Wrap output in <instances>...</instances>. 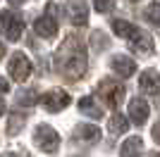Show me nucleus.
Wrapping results in <instances>:
<instances>
[{
	"instance_id": "nucleus-25",
	"label": "nucleus",
	"mask_w": 160,
	"mask_h": 157,
	"mask_svg": "<svg viewBox=\"0 0 160 157\" xmlns=\"http://www.w3.org/2000/svg\"><path fill=\"white\" fill-rule=\"evenodd\" d=\"M2 55H5V45H2V43H0V57H2Z\"/></svg>"
},
{
	"instance_id": "nucleus-5",
	"label": "nucleus",
	"mask_w": 160,
	"mask_h": 157,
	"mask_svg": "<svg viewBox=\"0 0 160 157\" xmlns=\"http://www.w3.org/2000/svg\"><path fill=\"white\" fill-rule=\"evenodd\" d=\"M7 69H10V74H12L14 81H27L29 74H31V62H29V57L24 55V52H14L12 59H10V64H7Z\"/></svg>"
},
{
	"instance_id": "nucleus-11",
	"label": "nucleus",
	"mask_w": 160,
	"mask_h": 157,
	"mask_svg": "<svg viewBox=\"0 0 160 157\" xmlns=\"http://www.w3.org/2000/svg\"><path fill=\"white\" fill-rule=\"evenodd\" d=\"M33 31L38 33L41 38H53L55 33H58V21L53 17H38L36 24H33Z\"/></svg>"
},
{
	"instance_id": "nucleus-22",
	"label": "nucleus",
	"mask_w": 160,
	"mask_h": 157,
	"mask_svg": "<svg viewBox=\"0 0 160 157\" xmlns=\"http://www.w3.org/2000/svg\"><path fill=\"white\" fill-rule=\"evenodd\" d=\"M153 138H155V143H160V121L153 126Z\"/></svg>"
},
{
	"instance_id": "nucleus-3",
	"label": "nucleus",
	"mask_w": 160,
	"mask_h": 157,
	"mask_svg": "<svg viewBox=\"0 0 160 157\" xmlns=\"http://www.w3.org/2000/svg\"><path fill=\"white\" fill-rule=\"evenodd\" d=\"M33 143H36V148H41L43 152H55L58 145H60V136H58V131H55L53 126L41 124L38 129L33 131Z\"/></svg>"
},
{
	"instance_id": "nucleus-4",
	"label": "nucleus",
	"mask_w": 160,
	"mask_h": 157,
	"mask_svg": "<svg viewBox=\"0 0 160 157\" xmlns=\"http://www.w3.org/2000/svg\"><path fill=\"white\" fill-rule=\"evenodd\" d=\"M24 31V19L12 12H0V33L10 40H19Z\"/></svg>"
},
{
	"instance_id": "nucleus-12",
	"label": "nucleus",
	"mask_w": 160,
	"mask_h": 157,
	"mask_svg": "<svg viewBox=\"0 0 160 157\" xmlns=\"http://www.w3.org/2000/svg\"><path fill=\"white\" fill-rule=\"evenodd\" d=\"M74 136L81 138L84 143H98L100 140V129L98 126H91V124H79L77 131H74Z\"/></svg>"
},
{
	"instance_id": "nucleus-24",
	"label": "nucleus",
	"mask_w": 160,
	"mask_h": 157,
	"mask_svg": "<svg viewBox=\"0 0 160 157\" xmlns=\"http://www.w3.org/2000/svg\"><path fill=\"white\" fill-rule=\"evenodd\" d=\"M2 112H5V102H2V98H0V117H2Z\"/></svg>"
},
{
	"instance_id": "nucleus-20",
	"label": "nucleus",
	"mask_w": 160,
	"mask_h": 157,
	"mask_svg": "<svg viewBox=\"0 0 160 157\" xmlns=\"http://www.w3.org/2000/svg\"><path fill=\"white\" fill-rule=\"evenodd\" d=\"M36 100H38V98H36V93H33V91H22V93H19V98H17V102H19V105H27V107H31V105H36Z\"/></svg>"
},
{
	"instance_id": "nucleus-7",
	"label": "nucleus",
	"mask_w": 160,
	"mask_h": 157,
	"mask_svg": "<svg viewBox=\"0 0 160 157\" xmlns=\"http://www.w3.org/2000/svg\"><path fill=\"white\" fill-rule=\"evenodd\" d=\"M110 69H112L117 76L129 78L134 72H136V62H134L132 57H127V55H115V57L110 59Z\"/></svg>"
},
{
	"instance_id": "nucleus-21",
	"label": "nucleus",
	"mask_w": 160,
	"mask_h": 157,
	"mask_svg": "<svg viewBox=\"0 0 160 157\" xmlns=\"http://www.w3.org/2000/svg\"><path fill=\"white\" fill-rule=\"evenodd\" d=\"M96 10L98 12H108V10H112V5L110 2H96Z\"/></svg>"
},
{
	"instance_id": "nucleus-2",
	"label": "nucleus",
	"mask_w": 160,
	"mask_h": 157,
	"mask_svg": "<svg viewBox=\"0 0 160 157\" xmlns=\"http://www.w3.org/2000/svg\"><path fill=\"white\" fill-rule=\"evenodd\" d=\"M98 93L110 107H120L122 100H124V86L117 83L115 78H103L98 83Z\"/></svg>"
},
{
	"instance_id": "nucleus-14",
	"label": "nucleus",
	"mask_w": 160,
	"mask_h": 157,
	"mask_svg": "<svg viewBox=\"0 0 160 157\" xmlns=\"http://www.w3.org/2000/svg\"><path fill=\"white\" fill-rule=\"evenodd\" d=\"M141 148H143V140H141L139 136L127 138V140L122 143L120 155H122V157H139V155H141Z\"/></svg>"
},
{
	"instance_id": "nucleus-13",
	"label": "nucleus",
	"mask_w": 160,
	"mask_h": 157,
	"mask_svg": "<svg viewBox=\"0 0 160 157\" xmlns=\"http://www.w3.org/2000/svg\"><path fill=\"white\" fill-rule=\"evenodd\" d=\"M69 12H72V21L77 26L88 24V5L86 2H72V5H69Z\"/></svg>"
},
{
	"instance_id": "nucleus-27",
	"label": "nucleus",
	"mask_w": 160,
	"mask_h": 157,
	"mask_svg": "<svg viewBox=\"0 0 160 157\" xmlns=\"http://www.w3.org/2000/svg\"><path fill=\"white\" fill-rule=\"evenodd\" d=\"M151 157H160V152H155V155H151Z\"/></svg>"
},
{
	"instance_id": "nucleus-17",
	"label": "nucleus",
	"mask_w": 160,
	"mask_h": 157,
	"mask_svg": "<svg viewBox=\"0 0 160 157\" xmlns=\"http://www.w3.org/2000/svg\"><path fill=\"white\" fill-rule=\"evenodd\" d=\"M79 110L84 112V114H91L93 119H100V117H103V110L93 102V98H81V100H79Z\"/></svg>"
},
{
	"instance_id": "nucleus-23",
	"label": "nucleus",
	"mask_w": 160,
	"mask_h": 157,
	"mask_svg": "<svg viewBox=\"0 0 160 157\" xmlns=\"http://www.w3.org/2000/svg\"><path fill=\"white\" fill-rule=\"evenodd\" d=\"M10 91V83H7L5 78H0V93H7Z\"/></svg>"
},
{
	"instance_id": "nucleus-26",
	"label": "nucleus",
	"mask_w": 160,
	"mask_h": 157,
	"mask_svg": "<svg viewBox=\"0 0 160 157\" xmlns=\"http://www.w3.org/2000/svg\"><path fill=\"white\" fill-rule=\"evenodd\" d=\"M2 157H14V155H12V152H5V155H2Z\"/></svg>"
},
{
	"instance_id": "nucleus-6",
	"label": "nucleus",
	"mask_w": 160,
	"mask_h": 157,
	"mask_svg": "<svg viewBox=\"0 0 160 157\" xmlns=\"http://www.w3.org/2000/svg\"><path fill=\"white\" fill-rule=\"evenodd\" d=\"M69 93H65L62 88H53V91H48L43 98H41V102H43V107H46L48 112H60L65 110L67 105H69Z\"/></svg>"
},
{
	"instance_id": "nucleus-8",
	"label": "nucleus",
	"mask_w": 160,
	"mask_h": 157,
	"mask_svg": "<svg viewBox=\"0 0 160 157\" xmlns=\"http://www.w3.org/2000/svg\"><path fill=\"white\" fill-rule=\"evenodd\" d=\"M148 112H151V107H148V102H146L143 98H134L132 102H129V117H132V121H134L136 126L146 124Z\"/></svg>"
},
{
	"instance_id": "nucleus-18",
	"label": "nucleus",
	"mask_w": 160,
	"mask_h": 157,
	"mask_svg": "<svg viewBox=\"0 0 160 157\" xmlns=\"http://www.w3.org/2000/svg\"><path fill=\"white\" fill-rule=\"evenodd\" d=\"M24 121H27V117H24L22 112H14L12 117H10V126H7L10 133H19V129L24 126Z\"/></svg>"
},
{
	"instance_id": "nucleus-16",
	"label": "nucleus",
	"mask_w": 160,
	"mask_h": 157,
	"mask_svg": "<svg viewBox=\"0 0 160 157\" xmlns=\"http://www.w3.org/2000/svg\"><path fill=\"white\" fill-rule=\"evenodd\" d=\"M129 129V124H127V117H122V114H112V117L108 119V131L110 133H124V131Z\"/></svg>"
},
{
	"instance_id": "nucleus-19",
	"label": "nucleus",
	"mask_w": 160,
	"mask_h": 157,
	"mask_svg": "<svg viewBox=\"0 0 160 157\" xmlns=\"http://www.w3.org/2000/svg\"><path fill=\"white\" fill-rule=\"evenodd\" d=\"M146 17L151 19V24H160V2H151L146 7Z\"/></svg>"
},
{
	"instance_id": "nucleus-10",
	"label": "nucleus",
	"mask_w": 160,
	"mask_h": 157,
	"mask_svg": "<svg viewBox=\"0 0 160 157\" xmlns=\"http://www.w3.org/2000/svg\"><path fill=\"white\" fill-rule=\"evenodd\" d=\"M129 43H132V48H134V50L143 52V55H153V52H155L153 38H151L148 33H143V31H141V29H139V31H136V33H134V38L129 40Z\"/></svg>"
},
{
	"instance_id": "nucleus-9",
	"label": "nucleus",
	"mask_w": 160,
	"mask_h": 157,
	"mask_svg": "<svg viewBox=\"0 0 160 157\" xmlns=\"http://www.w3.org/2000/svg\"><path fill=\"white\" fill-rule=\"evenodd\" d=\"M139 86H141V91L151 93V95H160V74L153 72V69L143 72V74H141Z\"/></svg>"
},
{
	"instance_id": "nucleus-1",
	"label": "nucleus",
	"mask_w": 160,
	"mask_h": 157,
	"mask_svg": "<svg viewBox=\"0 0 160 157\" xmlns=\"http://www.w3.org/2000/svg\"><path fill=\"white\" fill-rule=\"evenodd\" d=\"M55 62H58V67L65 72L67 78L69 76L72 78H81L84 72H86V50H84V45H81V40L74 38V36L67 38L60 45L58 55H55Z\"/></svg>"
},
{
	"instance_id": "nucleus-15",
	"label": "nucleus",
	"mask_w": 160,
	"mask_h": 157,
	"mask_svg": "<svg viewBox=\"0 0 160 157\" xmlns=\"http://www.w3.org/2000/svg\"><path fill=\"white\" fill-rule=\"evenodd\" d=\"M112 29H115L117 36H122V38H127V40H132L134 33L139 31L134 24H129V21H124V19H112Z\"/></svg>"
}]
</instances>
